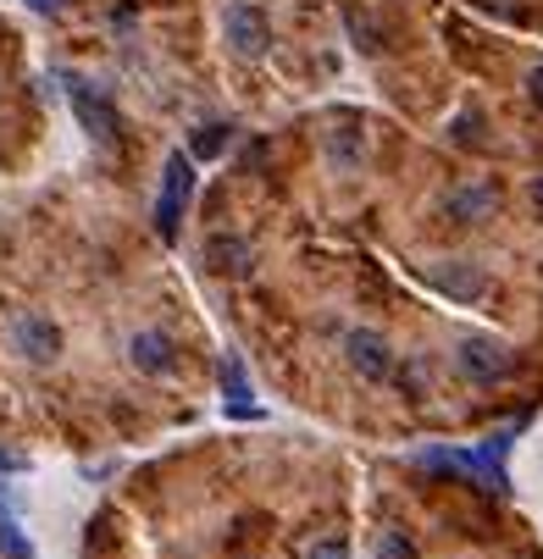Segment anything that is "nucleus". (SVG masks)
Returning a JSON list of instances; mask_svg holds the SVG:
<instances>
[{
    "instance_id": "f257e3e1",
    "label": "nucleus",
    "mask_w": 543,
    "mask_h": 559,
    "mask_svg": "<svg viewBox=\"0 0 543 559\" xmlns=\"http://www.w3.org/2000/svg\"><path fill=\"white\" fill-rule=\"evenodd\" d=\"M194 194V162L184 150L167 155V173H162V200H155V233L162 238H178V222H184V205Z\"/></svg>"
},
{
    "instance_id": "f03ea898",
    "label": "nucleus",
    "mask_w": 543,
    "mask_h": 559,
    "mask_svg": "<svg viewBox=\"0 0 543 559\" xmlns=\"http://www.w3.org/2000/svg\"><path fill=\"white\" fill-rule=\"evenodd\" d=\"M222 28H227V45L239 50L245 61H256L267 45H272V28H267V12L256 7V0H233L227 7V17H222Z\"/></svg>"
},
{
    "instance_id": "7ed1b4c3",
    "label": "nucleus",
    "mask_w": 543,
    "mask_h": 559,
    "mask_svg": "<svg viewBox=\"0 0 543 559\" xmlns=\"http://www.w3.org/2000/svg\"><path fill=\"white\" fill-rule=\"evenodd\" d=\"M67 100H72V111H78V122H84L90 139H101V144L117 139V111L106 106V95H101L95 84H84V78H67Z\"/></svg>"
},
{
    "instance_id": "20e7f679",
    "label": "nucleus",
    "mask_w": 543,
    "mask_h": 559,
    "mask_svg": "<svg viewBox=\"0 0 543 559\" xmlns=\"http://www.w3.org/2000/svg\"><path fill=\"white\" fill-rule=\"evenodd\" d=\"M455 366L472 377V382H499V377H510V349L505 344H494V338H465L460 344V355H455Z\"/></svg>"
},
{
    "instance_id": "39448f33",
    "label": "nucleus",
    "mask_w": 543,
    "mask_h": 559,
    "mask_svg": "<svg viewBox=\"0 0 543 559\" xmlns=\"http://www.w3.org/2000/svg\"><path fill=\"white\" fill-rule=\"evenodd\" d=\"M344 355H350V366H355L366 382H382L388 371H394V360H388V344H382L377 333H350V338H344Z\"/></svg>"
},
{
    "instance_id": "423d86ee",
    "label": "nucleus",
    "mask_w": 543,
    "mask_h": 559,
    "mask_svg": "<svg viewBox=\"0 0 543 559\" xmlns=\"http://www.w3.org/2000/svg\"><path fill=\"white\" fill-rule=\"evenodd\" d=\"M12 338H17V349H23L28 360H39V366L61 355V333L45 322V316H23V322L12 328Z\"/></svg>"
},
{
    "instance_id": "0eeeda50",
    "label": "nucleus",
    "mask_w": 543,
    "mask_h": 559,
    "mask_svg": "<svg viewBox=\"0 0 543 559\" xmlns=\"http://www.w3.org/2000/svg\"><path fill=\"white\" fill-rule=\"evenodd\" d=\"M433 283L449 294V299H477L488 283H483V272L472 266V261H444V266H433Z\"/></svg>"
},
{
    "instance_id": "6e6552de",
    "label": "nucleus",
    "mask_w": 543,
    "mask_h": 559,
    "mask_svg": "<svg viewBox=\"0 0 543 559\" xmlns=\"http://www.w3.org/2000/svg\"><path fill=\"white\" fill-rule=\"evenodd\" d=\"M128 360L139 371H150V377H162V371H173V344L162 333H133L128 338Z\"/></svg>"
},
{
    "instance_id": "1a4fd4ad",
    "label": "nucleus",
    "mask_w": 543,
    "mask_h": 559,
    "mask_svg": "<svg viewBox=\"0 0 543 559\" xmlns=\"http://www.w3.org/2000/svg\"><path fill=\"white\" fill-rule=\"evenodd\" d=\"M222 388H227V416H245V421H256V416H261V411L250 405V382H245L239 355H227V360H222Z\"/></svg>"
},
{
    "instance_id": "9d476101",
    "label": "nucleus",
    "mask_w": 543,
    "mask_h": 559,
    "mask_svg": "<svg viewBox=\"0 0 543 559\" xmlns=\"http://www.w3.org/2000/svg\"><path fill=\"white\" fill-rule=\"evenodd\" d=\"M205 261H211V272H250V245L245 238H211Z\"/></svg>"
},
{
    "instance_id": "9b49d317",
    "label": "nucleus",
    "mask_w": 543,
    "mask_h": 559,
    "mask_svg": "<svg viewBox=\"0 0 543 559\" xmlns=\"http://www.w3.org/2000/svg\"><path fill=\"white\" fill-rule=\"evenodd\" d=\"M0 554H7V559H34V543L23 537V526L7 510H0Z\"/></svg>"
},
{
    "instance_id": "f8f14e48",
    "label": "nucleus",
    "mask_w": 543,
    "mask_h": 559,
    "mask_svg": "<svg viewBox=\"0 0 543 559\" xmlns=\"http://www.w3.org/2000/svg\"><path fill=\"white\" fill-rule=\"evenodd\" d=\"M377 559H416V548H411L400 532H382V537H377Z\"/></svg>"
},
{
    "instance_id": "ddd939ff",
    "label": "nucleus",
    "mask_w": 543,
    "mask_h": 559,
    "mask_svg": "<svg viewBox=\"0 0 543 559\" xmlns=\"http://www.w3.org/2000/svg\"><path fill=\"white\" fill-rule=\"evenodd\" d=\"M305 559H350V543H339V537H322V543H310V554Z\"/></svg>"
},
{
    "instance_id": "4468645a",
    "label": "nucleus",
    "mask_w": 543,
    "mask_h": 559,
    "mask_svg": "<svg viewBox=\"0 0 543 559\" xmlns=\"http://www.w3.org/2000/svg\"><path fill=\"white\" fill-rule=\"evenodd\" d=\"M222 133H227V128H216V122L200 128V133H194V155H216V150H222Z\"/></svg>"
},
{
    "instance_id": "2eb2a0df",
    "label": "nucleus",
    "mask_w": 543,
    "mask_h": 559,
    "mask_svg": "<svg viewBox=\"0 0 543 559\" xmlns=\"http://www.w3.org/2000/svg\"><path fill=\"white\" fill-rule=\"evenodd\" d=\"M527 95H532V106L543 111V67H532V72H527Z\"/></svg>"
},
{
    "instance_id": "dca6fc26",
    "label": "nucleus",
    "mask_w": 543,
    "mask_h": 559,
    "mask_svg": "<svg viewBox=\"0 0 543 559\" xmlns=\"http://www.w3.org/2000/svg\"><path fill=\"white\" fill-rule=\"evenodd\" d=\"M34 7H39V12H50V7H56V0H34Z\"/></svg>"
},
{
    "instance_id": "f3484780",
    "label": "nucleus",
    "mask_w": 543,
    "mask_h": 559,
    "mask_svg": "<svg viewBox=\"0 0 543 559\" xmlns=\"http://www.w3.org/2000/svg\"><path fill=\"white\" fill-rule=\"evenodd\" d=\"M532 194H538V200H543V178H538V183H532Z\"/></svg>"
}]
</instances>
